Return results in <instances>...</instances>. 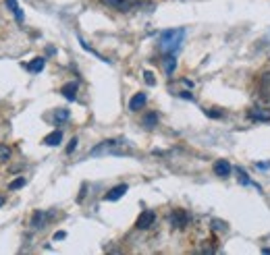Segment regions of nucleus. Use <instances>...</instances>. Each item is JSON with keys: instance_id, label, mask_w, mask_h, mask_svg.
<instances>
[{"instance_id": "24", "label": "nucleus", "mask_w": 270, "mask_h": 255, "mask_svg": "<svg viewBox=\"0 0 270 255\" xmlns=\"http://www.w3.org/2000/svg\"><path fill=\"white\" fill-rule=\"evenodd\" d=\"M262 85H264V88H270V73H266L262 77Z\"/></svg>"}, {"instance_id": "25", "label": "nucleus", "mask_w": 270, "mask_h": 255, "mask_svg": "<svg viewBox=\"0 0 270 255\" xmlns=\"http://www.w3.org/2000/svg\"><path fill=\"white\" fill-rule=\"evenodd\" d=\"M65 236H67V234H65L63 230H59V232H56V234H54V240H61V238H65Z\"/></svg>"}, {"instance_id": "2", "label": "nucleus", "mask_w": 270, "mask_h": 255, "mask_svg": "<svg viewBox=\"0 0 270 255\" xmlns=\"http://www.w3.org/2000/svg\"><path fill=\"white\" fill-rule=\"evenodd\" d=\"M127 152V144L123 139H106L100 146L90 150V156H102V154H123Z\"/></svg>"}, {"instance_id": "5", "label": "nucleus", "mask_w": 270, "mask_h": 255, "mask_svg": "<svg viewBox=\"0 0 270 255\" xmlns=\"http://www.w3.org/2000/svg\"><path fill=\"white\" fill-rule=\"evenodd\" d=\"M127 189H129V187H127L125 182H123V185L112 187V189H110V191L104 195V200H106V202H117V200H121V197L127 193Z\"/></svg>"}, {"instance_id": "19", "label": "nucleus", "mask_w": 270, "mask_h": 255, "mask_svg": "<svg viewBox=\"0 0 270 255\" xmlns=\"http://www.w3.org/2000/svg\"><path fill=\"white\" fill-rule=\"evenodd\" d=\"M67 118H69V110H65V108L56 110V114H54V120H56V122H65Z\"/></svg>"}, {"instance_id": "11", "label": "nucleus", "mask_w": 270, "mask_h": 255, "mask_svg": "<svg viewBox=\"0 0 270 255\" xmlns=\"http://www.w3.org/2000/svg\"><path fill=\"white\" fill-rule=\"evenodd\" d=\"M249 118H253V120H270V110L253 108V110H249Z\"/></svg>"}, {"instance_id": "20", "label": "nucleus", "mask_w": 270, "mask_h": 255, "mask_svg": "<svg viewBox=\"0 0 270 255\" xmlns=\"http://www.w3.org/2000/svg\"><path fill=\"white\" fill-rule=\"evenodd\" d=\"M212 228L218 230V232H222V230H226V224L220 222V220H212Z\"/></svg>"}, {"instance_id": "8", "label": "nucleus", "mask_w": 270, "mask_h": 255, "mask_svg": "<svg viewBox=\"0 0 270 255\" xmlns=\"http://www.w3.org/2000/svg\"><path fill=\"white\" fill-rule=\"evenodd\" d=\"M61 141H63V131H61V129H56V131H52V133H48V135L44 137V144L50 146V148L59 146Z\"/></svg>"}, {"instance_id": "26", "label": "nucleus", "mask_w": 270, "mask_h": 255, "mask_svg": "<svg viewBox=\"0 0 270 255\" xmlns=\"http://www.w3.org/2000/svg\"><path fill=\"white\" fill-rule=\"evenodd\" d=\"M5 202H7V200H5V195H0V208L5 206Z\"/></svg>"}, {"instance_id": "15", "label": "nucleus", "mask_w": 270, "mask_h": 255, "mask_svg": "<svg viewBox=\"0 0 270 255\" xmlns=\"http://www.w3.org/2000/svg\"><path fill=\"white\" fill-rule=\"evenodd\" d=\"M175 66H177L175 56H173V54H166V58H164V70H166V75H173V73H175Z\"/></svg>"}, {"instance_id": "22", "label": "nucleus", "mask_w": 270, "mask_h": 255, "mask_svg": "<svg viewBox=\"0 0 270 255\" xmlns=\"http://www.w3.org/2000/svg\"><path fill=\"white\" fill-rule=\"evenodd\" d=\"M144 77H146V83H148V85H154V83H156V81H154V75L150 73V70H146Z\"/></svg>"}, {"instance_id": "18", "label": "nucleus", "mask_w": 270, "mask_h": 255, "mask_svg": "<svg viewBox=\"0 0 270 255\" xmlns=\"http://www.w3.org/2000/svg\"><path fill=\"white\" fill-rule=\"evenodd\" d=\"M25 178L23 176H19V178H15V180H11L9 182V191H17V189H21V187H25Z\"/></svg>"}, {"instance_id": "17", "label": "nucleus", "mask_w": 270, "mask_h": 255, "mask_svg": "<svg viewBox=\"0 0 270 255\" xmlns=\"http://www.w3.org/2000/svg\"><path fill=\"white\" fill-rule=\"evenodd\" d=\"M9 160H11V148L0 144V164H5V162H9Z\"/></svg>"}, {"instance_id": "3", "label": "nucleus", "mask_w": 270, "mask_h": 255, "mask_svg": "<svg viewBox=\"0 0 270 255\" xmlns=\"http://www.w3.org/2000/svg\"><path fill=\"white\" fill-rule=\"evenodd\" d=\"M170 224H173L175 228H185L189 224V214L185 210H175L173 214H170Z\"/></svg>"}, {"instance_id": "23", "label": "nucleus", "mask_w": 270, "mask_h": 255, "mask_svg": "<svg viewBox=\"0 0 270 255\" xmlns=\"http://www.w3.org/2000/svg\"><path fill=\"white\" fill-rule=\"evenodd\" d=\"M206 114H208V116H212V118H220V116H222L220 112H216V110H206Z\"/></svg>"}, {"instance_id": "9", "label": "nucleus", "mask_w": 270, "mask_h": 255, "mask_svg": "<svg viewBox=\"0 0 270 255\" xmlns=\"http://www.w3.org/2000/svg\"><path fill=\"white\" fill-rule=\"evenodd\" d=\"M61 94L67 98V100H75L77 98V83H65L61 88Z\"/></svg>"}, {"instance_id": "16", "label": "nucleus", "mask_w": 270, "mask_h": 255, "mask_svg": "<svg viewBox=\"0 0 270 255\" xmlns=\"http://www.w3.org/2000/svg\"><path fill=\"white\" fill-rule=\"evenodd\" d=\"M156 122H158V114H156V112H148V114L144 116V126L146 129H154Z\"/></svg>"}, {"instance_id": "7", "label": "nucleus", "mask_w": 270, "mask_h": 255, "mask_svg": "<svg viewBox=\"0 0 270 255\" xmlns=\"http://www.w3.org/2000/svg\"><path fill=\"white\" fill-rule=\"evenodd\" d=\"M214 174L220 176V178H226L231 174V164L226 160H216L214 162Z\"/></svg>"}, {"instance_id": "4", "label": "nucleus", "mask_w": 270, "mask_h": 255, "mask_svg": "<svg viewBox=\"0 0 270 255\" xmlns=\"http://www.w3.org/2000/svg\"><path fill=\"white\" fill-rule=\"evenodd\" d=\"M156 222V214L152 210H146L144 214H139V218H137V222H135V226L139 230H146V228H150V226Z\"/></svg>"}, {"instance_id": "21", "label": "nucleus", "mask_w": 270, "mask_h": 255, "mask_svg": "<svg viewBox=\"0 0 270 255\" xmlns=\"http://www.w3.org/2000/svg\"><path fill=\"white\" fill-rule=\"evenodd\" d=\"M75 148H77V139H71V144H69V148H67V154H73Z\"/></svg>"}, {"instance_id": "13", "label": "nucleus", "mask_w": 270, "mask_h": 255, "mask_svg": "<svg viewBox=\"0 0 270 255\" xmlns=\"http://www.w3.org/2000/svg\"><path fill=\"white\" fill-rule=\"evenodd\" d=\"M44 66H46V58H34L30 64H27V70H32V73H40V70H44Z\"/></svg>"}, {"instance_id": "14", "label": "nucleus", "mask_w": 270, "mask_h": 255, "mask_svg": "<svg viewBox=\"0 0 270 255\" xmlns=\"http://www.w3.org/2000/svg\"><path fill=\"white\" fill-rule=\"evenodd\" d=\"M102 2L108 4V6H115V8H119V10L131 8V2H129V0H102Z\"/></svg>"}, {"instance_id": "6", "label": "nucleus", "mask_w": 270, "mask_h": 255, "mask_svg": "<svg viewBox=\"0 0 270 255\" xmlns=\"http://www.w3.org/2000/svg\"><path fill=\"white\" fill-rule=\"evenodd\" d=\"M146 102H148V96L139 92V94H135V96L131 98V102H129V110H131V112H137V110H141V108L146 106Z\"/></svg>"}, {"instance_id": "12", "label": "nucleus", "mask_w": 270, "mask_h": 255, "mask_svg": "<svg viewBox=\"0 0 270 255\" xmlns=\"http://www.w3.org/2000/svg\"><path fill=\"white\" fill-rule=\"evenodd\" d=\"M7 2V6L11 8V12L15 15V19L19 21V23H23V10H21V6L17 4V0H5Z\"/></svg>"}, {"instance_id": "10", "label": "nucleus", "mask_w": 270, "mask_h": 255, "mask_svg": "<svg viewBox=\"0 0 270 255\" xmlns=\"http://www.w3.org/2000/svg\"><path fill=\"white\" fill-rule=\"evenodd\" d=\"M48 218H50L48 214H44L42 210H38L34 214V218H32V226H34V228H44V224H46Z\"/></svg>"}, {"instance_id": "1", "label": "nucleus", "mask_w": 270, "mask_h": 255, "mask_svg": "<svg viewBox=\"0 0 270 255\" xmlns=\"http://www.w3.org/2000/svg\"><path fill=\"white\" fill-rule=\"evenodd\" d=\"M183 38H185V30H168L162 32L158 38V48L162 54H175L181 46Z\"/></svg>"}]
</instances>
